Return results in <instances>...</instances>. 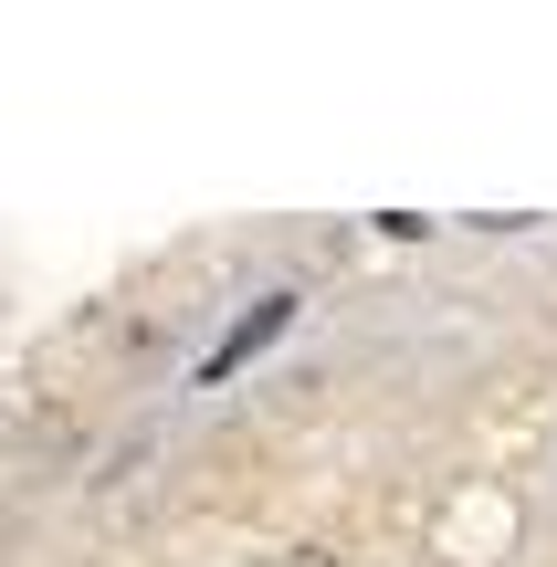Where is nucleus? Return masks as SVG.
Returning a JSON list of instances; mask_svg holds the SVG:
<instances>
[{"instance_id": "obj_1", "label": "nucleus", "mask_w": 557, "mask_h": 567, "mask_svg": "<svg viewBox=\"0 0 557 567\" xmlns=\"http://www.w3.org/2000/svg\"><path fill=\"white\" fill-rule=\"evenodd\" d=\"M274 326H285V295H264V305H252V316H243V326H231V337H221V347H210V379H221V368H243V358H252V347H264V337H274Z\"/></svg>"}]
</instances>
